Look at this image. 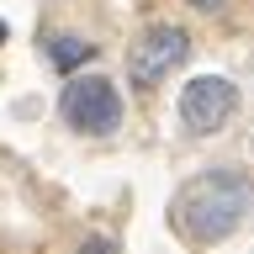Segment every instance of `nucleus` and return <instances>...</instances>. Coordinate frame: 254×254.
I'll list each match as a JSON object with an SVG mask.
<instances>
[{
  "mask_svg": "<svg viewBox=\"0 0 254 254\" xmlns=\"http://www.w3.org/2000/svg\"><path fill=\"white\" fill-rule=\"evenodd\" d=\"M254 212V180L244 170H206L196 180L175 190L170 201V222L175 233L206 249V244H222V238H233Z\"/></svg>",
  "mask_w": 254,
  "mask_h": 254,
  "instance_id": "obj_1",
  "label": "nucleus"
},
{
  "mask_svg": "<svg viewBox=\"0 0 254 254\" xmlns=\"http://www.w3.org/2000/svg\"><path fill=\"white\" fill-rule=\"evenodd\" d=\"M59 111L74 132H90V138H111L122 127V95L106 74H74L59 95Z\"/></svg>",
  "mask_w": 254,
  "mask_h": 254,
  "instance_id": "obj_2",
  "label": "nucleus"
},
{
  "mask_svg": "<svg viewBox=\"0 0 254 254\" xmlns=\"http://www.w3.org/2000/svg\"><path fill=\"white\" fill-rule=\"evenodd\" d=\"M190 59V37L186 27H170V21H159L138 37V43L127 48V79L138 85V90H154L159 79H170V69Z\"/></svg>",
  "mask_w": 254,
  "mask_h": 254,
  "instance_id": "obj_3",
  "label": "nucleus"
},
{
  "mask_svg": "<svg viewBox=\"0 0 254 254\" xmlns=\"http://www.w3.org/2000/svg\"><path fill=\"white\" fill-rule=\"evenodd\" d=\"M233 111H238L233 79H222V74H196V79L180 85V127L196 132V138L222 132V127L233 122Z\"/></svg>",
  "mask_w": 254,
  "mask_h": 254,
  "instance_id": "obj_4",
  "label": "nucleus"
},
{
  "mask_svg": "<svg viewBox=\"0 0 254 254\" xmlns=\"http://www.w3.org/2000/svg\"><path fill=\"white\" fill-rule=\"evenodd\" d=\"M48 59H53V69L74 74L85 59H95V43H90V37H74V32H59V37L48 43Z\"/></svg>",
  "mask_w": 254,
  "mask_h": 254,
  "instance_id": "obj_5",
  "label": "nucleus"
},
{
  "mask_svg": "<svg viewBox=\"0 0 254 254\" xmlns=\"http://www.w3.org/2000/svg\"><path fill=\"white\" fill-rule=\"evenodd\" d=\"M190 5H196V11H206V16H217V11H222V0H190Z\"/></svg>",
  "mask_w": 254,
  "mask_h": 254,
  "instance_id": "obj_6",
  "label": "nucleus"
},
{
  "mask_svg": "<svg viewBox=\"0 0 254 254\" xmlns=\"http://www.w3.org/2000/svg\"><path fill=\"white\" fill-rule=\"evenodd\" d=\"M0 43H5V21H0Z\"/></svg>",
  "mask_w": 254,
  "mask_h": 254,
  "instance_id": "obj_7",
  "label": "nucleus"
}]
</instances>
